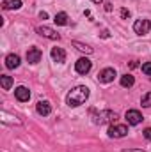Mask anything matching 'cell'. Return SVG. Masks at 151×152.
<instances>
[{
	"mask_svg": "<svg viewBox=\"0 0 151 152\" xmlns=\"http://www.w3.org/2000/svg\"><path fill=\"white\" fill-rule=\"evenodd\" d=\"M87 99H89V88L84 87V85L75 87V88L70 90V94L66 96V103H68V106H71V108H76V106L84 104Z\"/></svg>",
	"mask_w": 151,
	"mask_h": 152,
	"instance_id": "1",
	"label": "cell"
},
{
	"mask_svg": "<svg viewBox=\"0 0 151 152\" xmlns=\"http://www.w3.org/2000/svg\"><path fill=\"white\" fill-rule=\"evenodd\" d=\"M115 118H117V113H115V112H112V110H103V112H100V113L93 115V122H94L96 126L115 122Z\"/></svg>",
	"mask_w": 151,
	"mask_h": 152,
	"instance_id": "2",
	"label": "cell"
},
{
	"mask_svg": "<svg viewBox=\"0 0 151 152\" xmlns=\"http://www.w3.org/2000/svg\"><path fill=\"white\" fill-rule=\"evenodd\" d=\"M107 133H109L110 138H123V136L128 134V127L124 124H112Z\"/></svg>",
	"mask_w": 151,
	"mask_h": 152,
	"instance_id": "3",
	"label": "cell"
},
{
	"mask_svg": "<svg viewBox=\"0 0 151 152\" xmlns=\"http://www.w3.org/2000/svg\"><path fill=\"white\" fill-rule=\"evenodd\" d=\"M91 67H93V64H91V60L85 58V57L78 58L76 64H75V71L78 73V75H87V73L91 71Z\"/></svg>",
	"mask_w": 151,
	"mask_h": 152,
	"instance_id": "4",
	"label": "cell"
},
{
	"mask_svg": "<svg viewBox=\"0 0 151 152\" xmlns=\"http://www.w3.org/2000/svg\"><path fill=\"white\" fill-rule=\"evenodd\" d=\"M150 28H151L150 20H137V21L133 23V30H135V34H139V36H146V34L150 32Z\"/></svg>",
	"mask_w": 151,
	"mask_h": 152,
	"instance_id": "5",
	"label": "cell"
},
{
	"mask_svg": "<svg viewBox=\"0 0 151 152\" xmlns=\"http://www.w3.org/2000/svg\"><path fill=\"white\" fill-rule=\"evenodd\" d=\"M124 118H126V122H128L130 126H137V124L142 122V115H141L139 110H128V112L124 113Z\"/></svg>",
	"mask_w": 151,
	"mask_h": 152,
	"instance_id": "6",
	"label": "cell"
},
{
	"mask_svg": "<svg viewBox=\"0 0 151 152\" xmlns=\"http://www.w3.org/2000/svg\"><path fill=\"white\" fill-rule=\"evenodd\" d=\"M36 32H38L39 36H43V37H48V39H53V41H59L61 39V36L53 30V28H50V27H38L36 28Z\"/></svg>",
	"mask_w": 151,
	"mask_h": 152,
	"instance_id": "7",
	"label": "cell"
},
{
	"mask_svg": "<svg viewBox=\"0 0 151 152\" xmlns=\"http://www.w3.org/2000/svg\"><path fill=\"white\" fill-rule=\"evenodd\" d=\"M41 57H43V53H41V50L36 48V46H32V48L27 50V60H29L30 64H38V62H41Z\"/></svg>",
	"mask_w": 151,
	"mask_h": 152,
	"instance_id": "8",
	"label": "cell"
},
{
	"mask_svg": "<svg viewBox=\"0 0 151 152\" xmlns=\"http://www.w3.org/2000/svg\"><path fill=\"white\" fill-rule=\"evenodd\" d=\"M114 78H115V71L112 67H107V69L100 71V75H98V80L101 83H110V81H114Z\"/></svg>",
	"mask_w": 151,
	"mask_h": 152,
	"instance_id": "9",
	"label": "cell"
},
{
	"mask_svg": "<svg viewBox=\"0 0 151 152\" xmlns=\"http://www.w3.org/2000/svg\"><path fill=\"white\" fill-rule=\"evenodd\" d=\"M14 96H16V99L18 101H21V103H25V101H29L30 99V90L27 88V87H16L14 88Z\"/></svg>",
	"mask_w": 151,
	"mask_h": 152,
	"instance_id": "10",
	"label": "cell"
},
{
	"mask_svg": "<svg viewBox=\"0 0 151 152\" xmlns=\"http://www.w3.org/2000/svg\"><path fill=\"white\" fill-rule=\"evenodd\" d=\"M18 66H20V55L9 53V55L5 57V67H7V69H16Z\"/></svg>",
	"mask_w": 151,
	"mask_h": 152,
	"instance_id": "11",
	"label": "cell"
},
{
	"mask_svg": "<svg viewBox=\"0 0 151 152\" xmlns=\"http://www.w3.org/2000/svg\"><path fill=\"white\" fill-rule=\"evenodd\" d=\"M50 55H52V58H53L55 62H59V64H62V62L66 60V51H64L62 48H52Z\"/></svg>",
	"mask_w": 151,
	"mask_h": 152,
	"instance_id": "12",
	"label": "cell"
},
{
	"mask_svg": "<svg viewBox=\"0 0 151 152\" xmlns=\"http://www.w3.org/2000/svg\"><path fill=\"white\" fill-rule=\"evenodd\" d=\"M36 110H38V113H39V115L46 117V115L52 113V104H50L48 101H39L38 104H36Z\"/></svg>",
	"mask_w": 151,
	"mask_h": 152,
	"instance_id": "13",
	"label": "cell"
},
{
	"mask_svg": "<svg viewBox=\"0 0 151 152\" xmlns=\"http://www.w3.org/2000/svg\"><path fill=\"white\" fill-rule=\"evenodd\" d=\"M2 7L5 11H13V9H20L21 7V0H4Z\"/></svg>",
	"mask_w": 151,
	"mask_h": 152,
	"instance_id": "14",
	"label": "cell"
},
{
	"mask_svg": "<svg viewBox=\"0 0 151 152\" xmlns=\"http://www.w3.org/2000/svg\"><path fill=\"white\" fill-rule=\"evenodd\" d=\"M73 46H75L78 51H82V53H85V55H91L93 53V48L91 46H87V44H84V42H78V41H73Z\"/></svg>",
	"mask_w": 151,
	"mask_h": 152,
	"instance_id": "15",
	"label": "cell"
},
{
	"mask_svg": "<svg viewBox=\"0 0 151 152\" xmlns=\"http://www.w3.org/2000/svg\"><path fill=\"white\" fill-rule=\"evenodd\" d=\"M133 83H135V80H133V76H132V75H123V76H121V87L130 88Z\"/></svg>",
	"mask_w": 151,
	"mask_h": 152,
	"instance_id": "16",
	"label": "cell"
},
{
	"mask_svg": "<svg viewBox=\"0 0 151 152\" xmlns=\"http://www.w3.org/2000/svg\"><path fill=\"white\" fill-rule=\"evenodd\" d=\"M0 83H2V88L4 90H9L11 87H13V78L7 75H2L0 76Z\"/></svg>",
	"mask_w": 151,
	"mask_h": 152,
	"instance_id": "17",
	"label": "cell"
},
{
	"mask_svg": "<svg viewBox=\"0 0 151 152\" xmlns=\"http://www.w3.org/2000/svg\"><path fill=\"white\" fill-rule=\"evenodd\" d=\"M53 21L57 25H68V14L66 12H57L55 18H53Z\"/></svg>",
	"mask_w": 151,
	"mask_h": 152,
	"instance_id": "18",
	"label": "cell"
},
{
	"mask_svg": "<svg viewBox=\"0 0 151 152\" xmlns=\"http://www.w3.org/2000/svg\"><path fill=\"white\" fill-rule=\"evenodd\" d=\"M141 103H142V106H151V92H148V94L142 96Z\"/></svg>",
	"mask_w": 151,
	"mask_h": 152,
	"instance_id": "19",
	"label": "cell"
},
{
	"mask_svg": "<svg viewBox=\"0 0 151 152\" xmlns=\"http://www.w3.org/2000/svg\"><path fill=\"white\" fill-rule=\"evenodd\" d=\"M142 73H144V75H151V62L142 64Z\"/></svg>",
	"mask_w": 151,
	"mask_h": 152,
	"instance_id": "20",
	"label": "cell"
},
{
	"mask_svg": "<svg viewBox=\"0 0 151 152\" xmlns=\"http://www.w3.org/2000/svg\"><path fill=\"white\" fill-rule=\"evenodd\" d=\"M121 18H124V20L130 18V11L128 9H121Z\"/></svg>",
	"mask_w": 151,
	"mask_h": 152,
	"instance_id": "21",
	"label": "cell"
},
{
	"mask_svg": "<svg viewBox=\"0 0 151 152\" xmlns=\"http://www.w3.org/2000/svg\"><path fill=\"white\" fill-rule=\"evenodd\" d=\"M144 138L146 140H151V127H146L144 129Z\"/></svg>",
	"mask_w": 151,
	"mask_h": 152,
	"instance_id": "22",
	"label": "cell"
},
{
	"mask_svg": "<svg viewBox=\"0 0 151 152\" xmlns=\"http://www.w3.org/2000/svg\"><path fill=\"white\" fill-rule=\"evenodd\" d=\"M105 11H107V12L112 11V4H110V2H105Z\"/></svg>",
	"mask_w": 151,
	"mask_h": 152,
	"instance_id": "23",
	"label": "cell"
},
{
	"mask_svg": "<svg viewBox=\"0 0 151 152\" xmlns=\"http://www.w3.org/2000/svg\"><path fill=\"white\" fill-rule=\"evenodd\" d=\"M39 18H41V20H46V18H48V12L41 11V12H39Z\"/></svg>",
	"mask_w": 151,
	"mask_h": 152,
	"instance_id": "24",
	"label": "cell"
},
{
	"mask_svg": "<svg viewBox=\"0 0 151 152\" xmlns=\"http://www.w3.org/2000/svg\"><path fill=\"white\" fill-rule=\"evenodd\" d=\"M109 36H110V34H109V30H103V32H101V37H103V39H107Z\"/></svg>",
	"mask_w": 151,
	"mask_h": 152,
	"instance_id": "25",
	"label": "cell"
},
{
	"mask_svg": "<svg viewBox=\"0 0 151 152\" xmlns=\"http://www.w3.org/2000/svg\"><path fill=\"white\" fill-rule=\"evenodd\" d=\"M123 152H144V151H123Z\"/></svg>",
	"mask_w": 151,
	"mask_h": 152,
	"instance_id": "26",
	"label": "cell"
},
{
	"mask_svg": "<svg viewBox=\"0 0 151 152\" xmlns=\"http://www.w3.org/2000/svg\"><path fill=\"white\" fill-rule=\"evenodd\" d=\"M91 2H94V4H100V2H101V0H91Z\"/></svg>",
	"mask_w": 151,
	"mask_h": 152,
	"instance_id": "27",
	"label": "cell"
}]
</instances>
